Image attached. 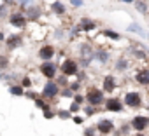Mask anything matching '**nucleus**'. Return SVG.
<instances>
[{
    "label": "nucleus",
    "mask_w": 149,
    "mask_h": 136,
    "mask_svg": "<svg viewBox=\"0 0 149 136\" xmlns=\"http://www.w3.org/2000/svg\"><path fill=\"white\" fill-rule=\"evenodd\" d=\"M84 136H98V131H97V126H90L84 129Z\"/></svg>",
    "instance_id": "nucleus-26"
},
{
    "label": "nucleus",
    "mask_w": 149,
    "mask_h": 136,
    "mask_svg": "<svg viewBox=\"0 0 149 136\" xmlns=\"http://www.w3.org/2000/svg\"><path fill=\"white\" fill-rule=\"evenodd\" d=\"M70 5L72 7H83L84 5V0H70Z\"/></svg>",
    "instance_id": "nucleus-34"
},
{
    "label": "nucleus",
    "mask_w": 149,
    "mask_h": 136,
    "mask_svg": "<svg viewBox=\"0 0 149 136\" xmlns=\"http://www.w3.org/2000/svg\"><path fill=\"white\" fill-rule=\"evenodd\" d=\"M56 115H58L60 119H63V120H65V119H72V117H74V115L70 113V110H58V112H56Z\"/></svg>",
    "instance_id": "nucleus-25"
},
{
    "label": "nucleus",
    "mask_w": 149,
    "mask_h": 136,
    "mask_svg": "<svg viewBox=\"0 0 149 136\" xmlns=\"http://www.w3.org/2000/svg\"><path fill=\"white\" fill-rule=\"evenodd\" d=\"M116 129L118 127H116L114 120H111V119H100L97 122V131L100 136H111L112 133H116Z\"/></svg>",
    "instance_id": "nucleus-6"
},
{
    "label": "nucleus",
    "mask_w": 149,
    "mask_h": 136,
    "mask_svg": "<svg viewBox=\"0 0 149 136\" xmlns=\"http://www.w3.org/2000/svg\"><path fill=\"white\" fill-rule=\"evenodd\" d=\"M84 96H86V105H91V106H95V108H98V106H104L105 105V93L100 89V87H97V86H90L88 89H86V93H84Z\"/></svg>",
    "instance_id": "nucleus-1"
},
{
    "label": "nucleus",
    "mask_w": 149,
    "mask_h": 136,
    "mask_svg": "<svg viewBox=\"0 0 149 136\" xmlns=\"http://www.w3.org/2000/svg\"><path fill=\"white\" fill-rule=\"evenodd\" d=\"M147 38H149V32H147Z\"/></svg>",
    "instance_id": "nucleus-42"
},
{
    "label": "nucleus",
    "mask_w": 149,
    "mask_h": 136,
    "mask_svg": "<svg viewBox=\"0 0 149 136\" xmlns=\"http://www.w3.org/2000/svg\"><path fill=\"white\" fill-rule=\"evenodd\" d=\"M72 101H76V103L83 105V103H86V96H84V94H76V96H74V100H72Z\"/></svg>",
    "instance_id": "nucleus-31"
},
{
    "label": "nucleus",
    "mask_w": 149,
    "mask_h": 136,
    "mask_svg": "<svg viewBox=\"0 0 149 136\" xmlns=\"http://www.w3.org/2000/svg\"><path fill=\"white\" fill-rule=\"evenodd\" d=\"M19 2V5H21V9H30L32 5H35V4H30L32 0H18Z\"/></svg>",
    "instance_id": "nucleus-32"
},
{
    "label": "nucleus",
    "mask_w": 149,
    "mask_h": 136,
    "mask_svg": "<svg viewBox=\"0 0 149 136\" xmlns=\"http://www.w3.org/2000/svg\"><path fill=\"white\" fill-rule=\"evenodd\" d=\"M21 42H23V38H21V35H9V37L6 38V45H7L9 49H14V47H19V45H21Z\"/></svg>",
    "instance_id": "nucleus-18"
},
{
    "label": "nucleus",
    "mask_w": 149,
    "mask_h": 136,
    "mask_svg": "<svg viewBox=\"0 0 149 136\" xmlns=\"http://www.w3.org/2000/svg\"><path fill=\"white\" fill-rule=\"evenodd\" d=\"M133 7H135V11L139 14H147L149 12V2H147V0H135Z\"/></svg>",
    "instance_id": "nucleus-19"
},
{
    "label": "nucleus",
    "mask_w": 149,
    "mask_h": 136,
    "mask_svg": "<svg viewBox=\"0 0 149 136\" xmlns=\"http://www.w3.org/2000/svg\"><path fill=\"white\" fill-rule=\"evenodd\" d=\"M54 115H56V113H54L51 108H49V110H44V117H46V119H53Z\"/></svg>",
    "instance_id": "nucleus-36"
},
{
    "label": "nucleus",
    "mask_w": 149,
    "mask_h": 136,
    "mask_svg": "<svg viewBox=\"0 0 149 136\" xmlns=\"http://www.w3.org/2000/svg\"><path fill=\"white\" fill-rule=\"evenodd\" d=\"M60 94H61L63 98H72V100H74V96H76V94H74V91H72L70 87H63Z\"/></svg>",
    "instance_id": "nucleus-28"
},
{
    "label": "nucleus",
    "mask_w": 149,
    "mask_h": 136,
    "mask_svg": "<svg viewBox=\"0 0 149 136\" xmlns=\"http://www.w3.org/2000/svg\"><path fill=\"white\" fill-rule=\"evenodd\" d=\"M61 93V87L56 80H47L42 87V98L44 100H54Z\"/></svg>",
    "instance_id": "nucleus-4"
},
{
    "label": "nucleus",
    "mask_w": 149,
    "mask_h": 136,
    "mask_svg": "<svg viewBox=\"0 0 149 136\" xmlns=\"http://www.w3.org/2000/svg\"><path fill=\"white\" fill-rule=\"evenodd\" d=\"M60 70H61V75H65V77H77L79 63L74 58H65L61 61V65H60Z\"/></svg>",
    "instance_id": "nucleus-3"
},
{
    "label": "nucleus",
    "mask_w": 149,
    "mask_h": 136,
    "mask_svg": "<svg viewBox=\"0 0 149 136\" xmlns=\"http://www.w3.org/2000/svg\"><path fill=\"white\" fill-rule=\"evenodd\" d=\"M21 86L26 89V87H30V86H32V80H30L28 77H23V80H21Z\"/></svg>",
    "instance_id": "nucleus-35"
},
{
    "label": "nucleus",
    "mask_w": 149,
    "mask_h": 136,
    "mask_svg": "<svg viewBox=\"0 0 149 136\" xmlns=\"http://www.w3.org/2000/svg\"><path fill=\"white\" fill-rule=\"evenodd\" d=\"M9 66V58L7 56H0V68H7Z\"/></svg>",
    "instance_id": "nucleus-33"
},
{
    "label": "nucleus",
    "mask_w": 149,
    "mask_h": 136,
    "mask_svg": "<svg viewBox=\"0 0 149 136\" xmlns=\"http://www.w3.org/2000/svg\"><path fill=\"white\" fill-rule=\"evenodd\" d=\"M68 110H70V113L74 115L76 112H79V110H81V105H79V103H76V101H72V103H70V106H68Z\"/></svg>",
    "instance_id": "nucleus-30"
},
{
    "label": "nucleus",
    "mask_w": 149,
    "mask_h": 136,
    "mask_svg": "<svg viewBox=\"0 0 149 136\" xmlns=\"http://www.w3.org/2000/svg\"><path fill=\"white\" fill-rule=\"evenodd\" d=\"M9 93H11L13 96H25V94H26V91H25V87H23V86H19V84H14V86H9Z\"/></svg>",
    "instance_id": "nucleus-22"
},
{
    "label": "nucleus",
    "mask_w": 149,
    "mask_h": 136,
    "mask_svg": "<svg viewBox=\"0 0 149 136\" xmlns=\"http://www.w3.org/2000/svg\"><path fill=\"white\" fill-rule=\"evenodd\" d=\"M54 52H56L54 45H51V44H44V45H40V49H39V58L44 59V61H51V59L54 58Z\"/></svg>",
    "instance_id": "nucleus-12"
},
{
    "label": "nucleus",
    "mask_w": 149,
    "mask_h": 136,
    "mask_svg": "<svg viewBox=\"0 0 149 136\" xmlns=\"http://www.w3.org/2000/svg\"><path fill=\"white\" fill-rule=\"evenodd\" d=\"M39 72L47 79V80H53L56 77V72H58V68L53 61H42V65L39 66Z\"/></svg>",
    "instance_id": "nucleus-9"
},
{
    "label": "nucleus",
    "mask_w": 149,
    "mask_h": 136,
    "mask_svg": "<svg viewBox=\"0 0 149 136\" xmlns=\"http://www.w3.org/2000/svg\"><path fill=\"white\" fill-rule=\"evenodd\" d=\"M4 38H6V35H4V33H0V40H4Z\"/></svg>",
    "instance_id": "nucleus-41"
},
{
    "label": "nucleus",
    "mask_w": 149,
    "mask_h": 136,
    "mask_svg": "<svg viewBox=\"0 0 149 136\" xmlns=\"http://www.w3.org/2000/svg\"><path fill=\"white\" fill-rule=\"evenodd\" d=\"M116 87H118V79H116V75H114V73L104 75V79H102V91L107 93V94H111V93L116 91Z\"/></svg>",
    "instance_id": "nucleus-10"
},
{
    "label": "nucleus",
    "mask_w": 149,
    "mask_h": 136,
    "mask_svg": "<svg viewBox=\"0 0 149 136\" xmlns=\"http://www.w3.org/2000/svg\"><path fill=\"white\" fill-rule=\"evenodd\" d=\"M132 54L137 59H140V61H146L147 59V54H146V51H142V45H133L132 47Z\"/></svg>",
    "instance_id": "nucleus-21"
},
{
    "label": "nucleus",
    "mask_w": 149,
    "mask_h": 136,
    "mask_svg": "<svg viewBox=\"0 0 149 136\" xmlns=\"http://www.w3.org/2000/svg\"><path fill=\"white\" fill-rule=\"evenodd\" d=\"M133 80H135V84H139L140 87H149V68L142 66V68H139V70H135Z\"/></svg>",
    "instance_id": "nucleus-8"
},
{
    "label": "nucleus",
    "mask_w": 149,
    "mask_h": 136,
    "mask_svg": "<svg viewBox=\"0 0 149 136\" xmlns=\"http://www.w3.org/2000/svg\"><path fill=\"white\" fill-rule=\"evenodd\" d=\"M68 87L74 91V94H79V91H81V82H79V80H76V82H70V84H68Z\"/></svg>",
    "instance_id": "nucleus-27"
},
{
    "label": "nucleus",
    "mask_w": 149,
    "mask_h": 136,
    "mask_svg": "<svg viewBox=\"0 0 149 136\" xmlns=\"http://www.w3.org/2000/svg\"><path fill=\"white\" fill-rule=\"evenodd\" d=\"M7 7H9V5H6V4H0V18H2V16L7 12Z\"/></svg>",
    "instance_id": "nucleus-37"
},
{
    "label": "nucleus",
    "mask_w": 149,
    "mask_h": 136,
    "mask_svg": "<svg viewBox=\"0 0 149 136\" xmlns=\"http://www.w3.org/2000/svg\"><path fill=\"white\" fill-rule=\"evenodd\" d=\"M97 110H98V108H95V106H91V105H86V106H84V115H86V117H91V115L97 113Z\"/></svg>",
    "instance_id": "nucleus-29"
},
{
    "label": "nucleus",
    "mask_w": 149,
    "mask_h": 136,
    "mask_svg": "<svg viewBox=\"0 0 149 136\" xmlns=\"http://www.w3.org/2000/svg\"><path fill=\"white\" fill-rule=\"evenodd\" d=\"M102 35H104L105 38H111V40H121V35H119L118 32L111 30V28H105V30H102Z\"/></svg>",
    "instance_id": "nucleus-23"
},
{
    "label": "nucleus",
    "mask_w": 149,
    "mask_h": 136,
    "mask_svg": "<svg viewBox=\"0 0 149 136\" xmlns=\"http://www.w3.org/2000/svg\"><path fill=\"white\" fill-rule=\"evenodd\" d=\"M9 25L14 26V28L23 30V28L26 26V16H25L23 12H14V14L9 16Z\"/></svg>",
    "instance_id": "nucleus-11"
},
{
    "label": "nucleus",
    "mask_w": 149,
    "mask_h": 136,
    "mask_svg": "<svg viewBox=\"0 0 149 136\" xmlns=\"http://www.w3.org/2000/svg\"><path fill=\"white\" fill-rule=\"evenodd\" d=\"M119 2H121V4H132V5H133L135 0H119Z\"/></svg>",
    "instance_id": "nucleus-39"
},
{
    "label": "nucleus",
    "mask_w": 149,
    "mask_h": 136,
    "mask_svg": "<svg viewBox=\"0 0 149 136\" xmlns=\"http://www.w3.org/2000/svg\"><path fill=\"white\" fill-rule=\"evenodd\" d=\"M49 9H51V12L56 14V16H65V14H67V7H65L63 2H60V0H54V2H51Z\"/></svg>",
    "instance_id": "nucleus-16"
},
{
    "label": "nucleus",
    "mask_w": 149,
    "mask_h": 136,
    "mask_svg": "<svg viewBox=\"0 0 149 136\" xmlns=\"http://www.w3.org/2000/svg\"><path fill=\"white\" fill-rule=\"evenodd\" d=\"M121 100H123L125 108H130V110H139L146 105V100L139 91H126Z\"/></svg>",
    "instance_id": "nucleus-2"
},
{
    "label": "nucleus",
    "mask_w": 149,
    "mask_h": 136,
    "mask_svg": "<svg viewBox=\"0 0 149 136\" xmlns=\"http://www.w3.org/2000/svg\"><path fill=\"white\" fill-rule=\"evenodd\" d=\"M132 131H133V129H132L130 122H125V124H123V126L119 127V131L116 129V133H114V134H116V136H128V134H130Z\"/></svg>",
    "instance_id": "nucleus-24"
},
{
    "label": "nucleus",
    "mask_w": 149,
    "mask_h": 136,
    "mask_svg": "<svg viewBox=\"0 0 149 136\" xmlns=\"http://www.w3.org/2000/svg\"><path fill=\"white\" fill-rule=\"evenodd\" d=\"M128 68H130V59L126 56H119L116 61H114V70L118 73H125L128 72Z\"/></svg>",
    "instance_id": "nucleus-14"
},
{
    "label": "nucleus",
    "mask_w": 149,
    "mask_h": 136,
    "mask_svg": "<svg viewBox=\"0 0 149 136\" xmlns=\"http://www.w3.org/2000/svg\"><path fill=\"white\" fill-rule=\"evenodd\" d=\"M104 108H105L107 112H111V113H119V112L125 110V105H123V100H121V98L112 96V98H107V100H105Z\"/></svg>",
    "instance_id": "nucleus-7"
},
{
    "label": "nucleus",
    "mask_w": 149,
    "mask_h": 136,
    "mask_svg": "<svg viewBox=\"0 0 149 136\" xmlns=\"http://www.w3.org/2000/svg\"><path fill=\"white\" fill-rule=\"evenodd\" d=\"M93 61H97V63H100V65H107V63L111 61V52H109L107 49L100 47V49L95 51V54H93Z\"/></svg>",
    "instance_id": "nucleus-13"
},
{
    "label": "nucleus",
    "mask_w": 149,
    "mask_h": 136,
    "mask_svg": "<svg viewBox=\"0 0 149 136\" xmlns=\"http://www.w3.org/2000/svg\"><path fill=\"white\" fill-rule=\"evenodd\" d=\"M135 136H147L146 133H135Z\"/></svg>",
    "instance_id": "nucleus-40"
},
{
    "label": "nucleus",
    "mask_w": 149,
    "mask_h": 136,
    "mask_svg": "<svg viewBox=\"0 0 149 136\" xmlns=\"http://www.w3.org/2000/svg\"><path fill=\"white\" fill-rule=\"evenodd\" d=\"M126 32H128V33H137V35H140L142 38H147L146 30H144L139 23H132V25H128V26H126Z\"/></svg>",
    "instance_id": "nucleus-17"
},
{
    "label": "nucleus",
    "mask_w": 149,
    "mask_h": 136,
    "mask_svg": "<svg viewBox=\"0 0 149 136\" xmlns=\"http://www.w3.org/2000/svg\"><path fill=\"white\" fill-rule=\"evenodd\" d=\"M130 126L135 133H144L149 127V115H142V113L133 115L132 120H130Z\"/></svg>",
    "instance_id": "nucleus-5"
},
{
    "label": "nucleus",
    "mask_w": 149,
    "mask_h": 136,
    "mask_svg": "<svg viewBox=\"0 0 149 136\" xmlns=\"http://www.w3.org/2000/svg\"><path fill=\"white\" fill-rule=\"evenodd\" d=\"M79 26H81V30H83L84 33H90V32L97 30V21H93V19H90V18H81Z\"/></svg>",
    "instance_id": "nucleus-15"
},
{
    "label": "nucleus",
    "mask_w": 149,
    "mask_h": 136,
    "mask_svg": "<svg viewBox=\"0 0 149 136\" xmlns=\"http://www.w3.org/2000/svg\"><path fill=\"white\" fill-rule=\"evenodd\" d=\"M72 120L76 122V124H83V122H84V119H83V117H79V115H74V117H72Z\"/></svg>",
    "instance_id": "nucleus-38"
},
{
    "label": "nucleus",
    "mask_w": 149,
    "mask_h": 136,
    "mask_svg": "<svg viewBox=\"0 0 149 136\" xmlns=\"http://www.w3.org/2000/svg\"><path fill=\"white\" fill-rule=\"evenodd\" d=\"M25 16H26L28 19H32V21H37V19L40 18V7L32 5L30 9H26V11H25Z\"/></svg>",
    "instance_id": "nucleus-20"
}]
</instances>
